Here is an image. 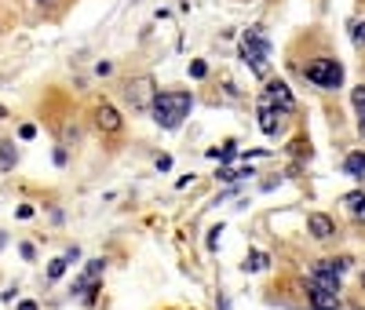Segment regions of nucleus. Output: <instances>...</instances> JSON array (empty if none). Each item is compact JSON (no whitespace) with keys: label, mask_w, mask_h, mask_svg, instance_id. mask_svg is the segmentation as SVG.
I'll return each instance as SVG.
<instances>
[{"label":"nucleus","mask_w":365,"mask_h":310,"mask_svg":"<svg viewBox=\"0 0 365 310\" xmlns=\"http://www.w3.org/2000/svg\"><path fill=\"white\" fill-rule=\"evenodd\" d=\"M190 110H194V99H190V92H161L158 99H153V121H158L161 128H179L182 121L190 117Z\"/></svg>","instance_id":"nucleus-1"},{"label":"nucleus","mask_w":365,"mask_h":310,"mask_svg":"<svg viewBox=\"0 0 365 310\" xmlns=\"http://www.w3.org/2000/svg\"><path fill=\"white\" fill-rule=\"evenodd\" d=\"M241 62L256 77L270 73V41H267L263 26H249V30H245V37H241Z\"/></svg>","instance_id":"nucleus-2"},{"label":"nucleus","mask_w":365,"mask_h":310,"mask_svg":"<svg viewBox=\"0 0 365 310\" xmlns=\"http://www.w3.org/2000/svg\"><path fill=\"white\" fill-rule=\"evenodd\" d=\"M303 77L310 84L325 88V92H336V88L344 84V66L336 59H315L310 66H303Z\"/></svg>","instance_id":"nucleus-3"},{"label":"nucleus","mask_w":365,"mask_h":310,"mask_svg":"<svg viewBox=\"0 0 365 310\" xmlns=\"http://www.w3.org/2000/svg\"><path fill=\"white\" fill-rule=\"evenodd\" d=\"M124 99L132 102V110L150 113V110H153V99H158V92H153V81H150V77H139V81H132V84L124 88Z\"/></svg>","instance_id":"nucleus-4"},{"label":"nucleus","mask_w":365,"mask_h":310,"mask_svg":"<svg viewBox=\"0 0 365 310\" xmlns=\"http://www.w3.org/2000/svg\"><path fill=\"white\" fill-rule=\"evenodd\" d=\"M310 285H321V289L340 292V270L333 267V260H318L315 263V270H310Z\"/></svg>","instance_id":"nucleus-5"},{"label":"nucleus","mask_w":365,"mask_h":310,"mask_svg":"<svg viewBox=\"0 0 365 310\" xmlns=\"http://www.w3.org/2000/svg\"><path fill=\"white\" fill-rule=\"evenodd\" d=\"M263 99L270 102V106H278L281 113L296 110V99H292V92H289V84H285V81H270L267 92H263Z\"/></svg>","instance_id":"nucleus-6"},{"label":"nucleus","mask_w":365,"mask_h":310,"mask_svg":"<svg viewBox=\"0 0 365 310\" xmlns=\"http://www.w3.org/2000/svg\"><path fill=\"white\" fill-rule=\"evenodd\" d=\"M307 303L315 310H336V307H340V292L321 289V285H307Z\"/></svg>","instance_id":"nucleus-7"},{"label":"nucleus","mask_w":365,"mask_h":310,"mask_svg":"<svg viewBox=\"0 0 365 310\" xmlns=\"http://www.w3.org/2000/svg\"><path fill=\"white\" fill-rule=\"evenodd\" d=\"M307 230H310V238H318V241H329L336 234V223L325 212H310L307 215Z\"/></svg>","instance_id":"nucleus-8"},{"label":"nucleus","mask_w":365,"mask_h":310,"mask_svg":"<svg viewBox=\"0 0 365 310\" xmlns=\"http://www.w3.org/2000/svg\"><path fill=\"white\" fill-rule=\"evenodd\" d=\"M95 124L102 128V132H121V113H117L113 106H106V102H102V106L95 110Z\"/></svg>","instance_id":"nucleus-9"},{"label":"nucleus","mask_w":365,"mask_h":310,"mask_svg":"<svg viewBox=\"0 0 365 310\" xmlns=\"http://www.w3.org/2000/svg\"><path fill=\"white\" fill-rule=\"evenodd\" d=\"M259 128H263L267 135L278 132V106H270L267 99H259Z\"/></svg>","instance_id":"nucleus-10"},{"label":"nucleus","mask_w":365,"mask_h":310,"mask_svg":"<svg viewBox=\"0 0 365 310\" xmlns=\"http://www.w3.org/2000/svg\"><path fill=\"white\" fill-rule=\"evenodd\" d=\"M344 172H347L350 179H365V153H362V150H358V153H347Z\"/></svg>","instance_id":"nucleus-11"},{"label":"nucleus","mask_w":365,"mask_h":310,"mask_svg":"<svg viewBox=\"0 0 365 310\" xmlns=\"http://www.w3.org/2000/svg\"><path fill=\"white\" fill-rule=\"evenodd\" d=\"M15 143H0V172H8V168H15Z\"/></svg>","instance_id":"nucleus-12"},{"label":"nucleus","mask_w":365,"mask_h":310,"mask_svg":"<svg viewBox=\"0 0 365 310\" xmlns=\"http://www.w3.org/2000/svg\"><path fill=\"white\" fill-rule=\"evenodd\" d=\"M66 267H70V255H62V260H51V267H48V278L55 281V278H62L66 274Z\"/></svg>","instance_id":"nucleus-13"},{"label":"nucleus","mask_w":365,"mask_h":310,"mask_svg":"<svg viewBox=\"0 0 365 310\" xmlns=\"http://www.w3.org/2000/svg\"><path fill=\"white\" fill-rule=\"evenodd\" d=\"M350 102H355V110H358L362 117H365V84H362V88H355V92H350Z\"/></svg>","instance_id":"nucleus-14"},{"label":"nucleus","mask_w":365,"mask_h":310,"mask_svg":"<svg viewBox=\"0 0 365 310\" xmlns=\"http://www.w3.org/2000/svg\"><path fill=\"white\" fill-rule=\"evenodd\" d=\"M263 267H267V255L263 252H252L249 263H245V270H263Z\"/></svg>","instance_id":"nucleus-15"},{"label":"nucleus","mask_w":365,"mask_h":310,"mask_svg":"<svg viewBox=\"0 0 365 310\" xmlns=\"http://www.w3.org/2000/svg\"><path fill=\"white\" fill-rule=\"evenodd\" d=\"M208 157H219V161H234V157H238V150H234V146H223V150H208Z\"/></svg>","instance_id":"nucleus-16"},{"label":"nucleus","mask_w":365,"mask_h":310,"mask_svg":"<svg viewBox=\"0 0 365 310\" xmlns=\"http://www.w3.org/2000/svg\"><path fill=\"white\" fill-rule=\"evenodd\" d=\"M350 263H355V260H350V255H336V260H333V267L340 270V274H344V270H350Z\"/></svg>","instance_id":"nucleus-17"},{"label":"nucleus","mask_w":365,"mask_h":310,"mask_svg":"<svg viewBox=\"0 0 365 310\" xmlns=\"http://www.w3.org/2000/svg\"><path fill=\"white\" fill-rule=\"evenodd\" d=\"M355 44H358V48H365V22H358V26H355Z\"/></svg>","instance_id":"nucleus-18"},{"label":"nucleus","mask_w":365,"mask_h":310,"mask_svg":"<svg viewBox=\"0 0 365 310\" xmlns=\"http://www.w3.org/2000/svg\"><path fill=\"white\" fill-rule=\"evenodd\" d=\"M362 197H365V193H358V190H355V193H347V197H344V204H347V209H355V204H358Z\"/></svg>","instance_id":"nucleus-19"},{"label":"nucleus","mask_w":365,"mask_h":310,"mask_svg":"<svg viewBox=\"0 0 365 310\" xmlns=\"http://www.w3.org/2000/svg\"><path fill=\"white\" fill-rule=\"evenodd\" d=\"M350 212H355V219H358V223H365V197L355 204V209H350Z\"/></svg>","instance_id":"nucleus-20"},{"label":"nucleus","mask_w":365,"mask_h":310,"mask_svg":"<svg viewBox=\"0 0 365 310\" xmlns=\"http://www.w3.org/2000/svg\"><path fill=\"white\" fill-rule=\"evenodd\" d=\"M19 135H22V139H33V135H37V128H33V124H22V128H19Z\"/></svg>","instance_id":"nucleus-21"},{"label":"nucleus","mask_w":365,"mask_h":310,"mask_svg":"<svg viewBox=\"0 0 365 310\" xmlns=\"http://www.w3.org/2000/svg\"><path fill=\"white\" fill-rule=\"evenodd\" d=\"M190 73H194V77H205V73H208V66H205V62H194Z\"/></svg>","instance_id":"nucleus-22"},{"label":"nucleus","mask_w":365,"mask_h":310,"mask_svg":"<svg viewBox=\"0 0 365 310\" xmlns=\"http://www.w3.org/2000/svg\"><path fill=\"white\" fill-rule=\"evenodd\" d=\"M19 310H37V303H33V300H22V303H19Z\"/></svg>","instance_id":"nucleus-23"},{"label":"nucleus","mask_w":365,"mask_h":310,"mask_svg":"<svg viewBox=\"0 0 365 310\" xmlns=\"http://www.w3.org/2000/svg\"><path fill=\"white\" fill-rule=\"evenodd\" d=\"M4 244H8V234H4V230H0V249H4Z\"/></svg>","instance_id":"nucleus-24"},{"label":"nucleus","mask_w":365,"mask_h":310,"mask_svg":"<svg viewBox=\"0 0 365 310\" xmlns=\"http://www.w3.org/2000/svg\"><path fill=\"white\" fill-rule=\"evenodd\" d=\"M358 132H362V139H365V117L358 121Z\"/></svg>","instance_id":"nucleus-25"},{"label":"nucleus","mask_w":365,"mask_h":310,"mask_svg":"<svg viewBox=\"0 0 365 310\" xmlns=\"http://www.w3.org/2000/svg\"><path fill=\"white\" fill-rule=\"evenodd\" d=\"M4 117H8V110H4V106H0V121H4Z\"/></svg>","instance_id":"nucleus-26"},{"label":"nucleus","mask_w":365,"mask_h":310,"mask_svg":"<svg viewBox=\"0 0 365 310\" xmlns=\"http://www.w3.org/2000/svg\"><path fill=\"white\" fill-rule=\"evenodd\" d=\"M37 4H51V0H37Z\"/></svg>","instance_id":"nucleus-27"},{"label":"nucleus","mask_w":365,"mask_h":310,"mask_svg":"<svg viewBox=\"0 0 365 310\" xmlns=\"http://www.w3.org/2000/svg\"><path fill=\"white\" fill-rule=\"evenodd\" d=\"M362 285H365V274H362Z\"/></svg>","instance_id":"nucleus-28"}]
</instances>
